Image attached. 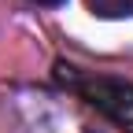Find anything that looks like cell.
<instances>
[{
	"label": "cell",
	"mask_w": 133,
	"mask_h": 133,
	"mask_svg": "<svg viewBox=\"0 0 133 133\" xmlns=\"http://www.w3.org/2000/svg\"><path fill=\"white\" fill-rule=\"evenodd\" d=\"M33 4H48V8H59V4H66V0H33Z\"/></svg>",
	"instance_id": "3"
},
{
	"label": "cell",
	"mask_w": 133,
	"mask_h": 133,
	"mask_svg": "<svg viewBox=\"0 0 133 133\" xmlns=\"http://www.w3.org/2000/svg\"><path fill=\"white\" fill-rule=\"evenodd\" d=\"M89 8L104 19H122V15H133V0H89Z\"/></svg>",
	"instance_id": "2"
},
{
	"label": "cell",
	"mask_w": 133,
	"mask_h": 133,
	"mask_svg": "<svg viewBox=\"0 0 133 133\" xmlns=\"http://www.w3.org/2000/svg\"><path fill=\"white\" fill-rule=\"evenodd\" d=\"M59 81H66L89 107H96L104 118H111L122 133H133V85L118 78H96V74H70V66H56Z\"/></svg>",
	"instance_id": "1"
}]
</instances>
